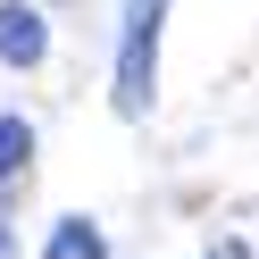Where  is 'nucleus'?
I'll return each instance as SVG.
<instances>
[{
	"instance_id": "f257e3e1",
	"label": "nucleus",
	"mask_w": 259,
	"mask_h": 259,
	"mask_svg": "<svg viewBox=\"0 0 259 259\" xmlns=\"http://www.w3.org/2000/svg\"><path fill=\"white\" fill-rule=\"evenodd\" d=\"M159 25H167V0H125V34H117V117H142V109H151Z\"/></svg>"
},
{
	"instance_id": "f03ea898",
	"label": "nucleus",
	"mask_w": 259,
	"mask_h": 259,
	"mask_svg": "<svg viewBox=\"0 0 259 259\" xmlns=\"http://www.w3.org/2000/svg\"><path fill=\"white\" fill-rule=\"evenodd\" d=\"M51 51V25H42L34 0H0V67H42Z\"/></svg>"
},
{
	"instance_id": "7ed1b4c3",
	"label": "nucleus",
	"mask_w": 259,
	"mask_h": 259,
	"mask_svg": "<svg viewBox=\"0 0 259 259\" xmlns=\"http://www.w3.org/2000/svg\"><path fill=\"white\" fill-rule=\"evenodd\" d=\"M109 251V242H101V226H92V218H59V234H51V251H42V259H101Z\"/></svg>"
},
{
	"instance_id": "20e7f679",
	"label": "nucleus",
	"mask_w": 259,
	"mask_h": 259,
	"mask_svg": "<svg viewBox=\"0 0 259 259\" xmlns=\"http://www.w3.org/2000/svg\"><path fill=\"white\" fill-rule=\"evenodd\" d=\"M25 159H34V125H25V117H0V176H17Z\"/></svg>"
},
{
	"instance_id": "39448f33",
	"label": "nucleus",
	"mask_w": 259,
	"mask_h": 259,
	"mask_svg": "<svg viewBox=\"0 0 259 259\" xmlns=\"http://www.w3.org/2000/svg\"><path fill=\"white\" fill-rule=\"evenodd\" d=\"M0 259H9V242H0Z\"/></svg>"
},
{
	"instance_id": "423d86ee",
	"label": "nucleus",
	"mask_w": 259,
	"mask_h": 259,
	"mask_svg": "<svg viewBox=\"0 0 259 259\" xmlns=\"http://www.w3.org/2000/svg\"><path fill=\"white\" fill-rule=\"evenodd\" d=\"M226 259H242V251H226Z\"/></svg>"
}]
</instances>
